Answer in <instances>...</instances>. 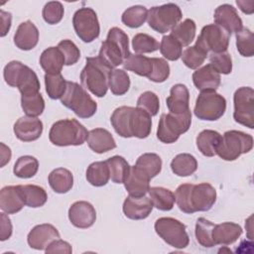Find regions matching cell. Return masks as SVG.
Masks as SVG:
<instances>
[{
    "label": "cell",
    "instance_id": "1",
    "mask_svg": "<svg viewBox=\"0 0 254 254\" xmlns=\"http://www.w3.org/2000/svg\"><path fill=\"white\" fill-rule=\"evenodd\" d=\"M113 68L98 56L86 58V64L80 72L81 85L97 97L106 95L109 74Z\"/></svg>",
    "mask_w": 254,
    "mask_h": 254
},
{
    "label": "cell",
    "instance_id": "2",
    "mask_svg": "<svg viewBox=\"0 0 254 254\" xmlns=\"http://www.w3.org/2000/svg\"><path fill=\"white\" fill-rule=\"evenodd\" d=\"M130 55L129 39L127 34L118 27L108 31L107 38L101 43L98 57L112 68L123 64Z\"/></svg>",
    "mask_w": 254,
    "mask_h": 254
},
{
    "label": "cell",
    "instance_id": "3",
    "mask_svg": "<svg viewBox=\"0 0 254 254\" xmlns=\"http://www.w3.org/2000/svg\"><path fill=\"white\" fill-rule=\"evenodd\" d=\"M88 131L76 119H62L55 122L49 132L52 144L60 147L79 146L87 139Z\"/></svg>",
    "mask_w": 254,
    "mask_h": 254
},
{
    "label": "cell",
    "instance_id": "4",
    "mask_svg": "<svg viewBox=\"0 0 254 254\" xmlns=\"http://www.w3.org/2000/svg\"><path fill=\"white\" fill-rule=\"evenodd\" d=\"M61 102L79 118L92 117L97 110L96 102L82 85L74 81H67L66 89L61 98Z\"/></svg>",
    "mask_w": 254,
    "mask_h": 254
},
{
    "label": "cell",
    "instance_id": "5",
    "mask_svg": "<svg viewBox=\"0 0 254 254\" xmlns=\"http://www.w3.org/2000/svg\"><path fill=\"white\" fill-rule=\"evenodd\" d=\"M190 124L191 112L190 109L182 114L164 113L159 121L157 138L165 144L175 143L182 134L190 129Z\"/></svg>",
    "mask_w": 254,
    "mask_h": 254
},
{
    "label": "cell",
    "instance_id": "6",
    "mask_svg": "<svg viewBox=\"0 0 254 254\" xmlns=\"http://www.w3.org/2000/svg\"><path fill=\"white\" fill-rule=\"evenodd\" d=\"M252 148L253 137L250 134L238 130H229L221 136L216 155L224 161H235L242 154L250 152Z\"/></svg>",
    "mask_w": 254,
    "mask_h": 254
},
{
    "label": "cell",
    "instance_id": "7",
    "mask_svg": "<svg viewBox=\"0 0 254 254\" xmlns=\"http://www.w3.org/2000/svg\"><path fill=\"white\" fill-rule=\"evenodd\" d=\"M156 233L170 246L184 249L190 243L186 225L173 217H161L155 221Z\"/></svg>",
    "mask_w": 254,
    "mask_h": 254
},
{
    "label": "cell",
    "instance_id": "8",
    "mask_svg": "<svg viewBox=\"0 0 254 254\" xmlns=\"http://www.w3.org/2000/svg\"><path fill=\"white\" fill-rule=\"evenodd\" d=\"M183 18L181 8L174 3L152 7L148 11V25L156 32L165 34L176 27Z\"/></svg>",
    "mask_w": 254,
    "mask_h": 254
},
{
    "label": "cell",
    "instance_id": "9",
    "mask_svg": "<svg viewBox=\"0 0 254 254\" xmlns=\"http://www.w3.org/2000/svg\"><path fill=\"white\" fill-rule=\"evenodd\" d=\"M226 99L215 91H202L198 94L193 109L194 115L200 120L215 121L224 114Z\"/></svg>",
    "mask_w": 254,
    "mask_h": 254
},
{
    "label": "cell",
    "instance_id": "10",
    "mask_svg": "<svg viewBox=\"0 0 254 254\" xmlns=\"http://www.w3.org/2000/svg\"><path fill=\"white\" fill-rule=\"evenodd\" d=\"M229 39L230 35L224 29L216 24H209L201 29L194 46L207 54L224 53L228 48Z\"/></svg>",
    "mask_w": 254,
    "mask_h": 254
},
{
    "label": "cell",
    "instance_id": "11",
    "mask_svg": "<svg viewBox=\"0 0 254 254\" xmlns=\"http://www.w3.org/2000/svg\"><path fill=\"white\" fill-rule=\"evenodd\" d=\"M72 25L76 36L84 43H91L99 36L100 26L92 8L82 7L76 10L72 17Z\"/></svg>",
    "mask_w": 254,
    "mask_h": 254
},
{
    "label": "cell",
    "instance_id": "12",
    "mask_svg": "<svg viewBox=\"0 0 254 254\" xmlns=\"http://www.w3.org/2000/svg\"><path fill=\"white\" fill-rule=\"evenodd\" d=\"M234 111L233 118L235 122L254 128V90L249 86H242L235 90L233 95Z\"/></svg>",
    "mask_w": 254,
    "mask_h": 254
},
{
    "label": "cell",
    "instance_id": "13",
    "mask_svg": "<svg viewBox=\"0 0 254 254\" xmlns=\"http://www.w3.org/2000/svg\"><path fill=\"white\" fill-rule=\"evenodd\" d=\"M190 197L193 212L207 211L216 201V190L208 183L192 185Z\"/></svg>",
    "mask_w": 254,
    "mask_h": 254
},
{
    "label": "cell",
    "instance_id": "14",
    "mask_svg": "<svg viewBox=\"0 0 254 254\" xmlns=\"http://www.w3.org/2000/svg\"><path fill=\"white\" fill-rule=\"evenodd\" d=\"M68 219L77 228H89L96 220L95 208L88 201H75L68 208Z\"/></svg>",
    "mask_w": 254,
    "mask_h": 254
},
{
    "label": "cell",
    "instance_id": "15",
    "mask_svg": "<svg viewBox=\"0 0 254 254\" xmlns=\"http://www.w3.org/2000/svg\"><path fill=\"white\" fill-rule=\"evenodd\" d=\"M60 238L58 229L50 224L43 223L36 225L28 233L27 241L31 248L36 250H46V248L56 239Z\"/></svg>",
    "mask_w": 254,
    "mask_h": 254
},
{
    "label": "cell",
    "instance_id": "16",
    "mask_svg": "<svg viewBox=\"0 0 254 254\" xmlns=\"http://www.w3.org/2000/svg\"><path fill=\"white\" fill-rule=\"evenodd\" d=\"M214 23L224 29L229 35L243 28V23L236 9L230 4L219 5L214 11Z\"/></svg>",
    "mask_w": 254,
    "mask_h": 254
},
{
    "label": "cell",
    "instance_id": "17",
    "mask_svg": "<svg viewBox=\"0 0 254 254\" xmlns=\"http://www.w3.org/2000/svg\"><path fill=\"white\" fill-rule=\"evenodd\" d=\"M16 137L23 142H32L39 139L43 133V122L37 117H20L13 127Z\"/></svg>",
    "mask_w": 254,
    "mask_h": 254
},
{
    "label": "cell",
    "instance_id": "18",
    "mask_svg": "<svg viewBox=\"0 0 254 254\" xmlns=\"http://www.w3.org/2000/svg\"><path fill=\"white\" fill-rule=\"evenodd\" d=\"M153 202L147 196H127L123 202L122 210L125 216L133 220L147 218L153 210Z\"/></svg>",
    "mask_w": 254,
    "mask_h": 254
},
{
    "label": "cell",
    "instance_id": "19",
    "mask_svg": "<svg viewBox=\"0 0 254 254\" xmlns=\"http://www.w3.org/2000/svg\"><path fill=\"white\" fill-rule=\"evenodd\" d=\"M150 178L135 165L130 166L124 187L131 196H144L150 189Z\"/></svg>",
    "mask_w": 254,
    "mask_h": 254
},
{
    "label": "cell",
    "instance_id": "20",
    "mask_svg": "<svg viewBox=\"0 0 254 254\" xmlns=\"http://www.w3.org/2000/svg\"><path fill=\"white\" fill-rule=\"evenodd\" d=\"M25 201L19 186H7L0 191V208L7 214L19 212L24 207Z\"/></svg>",
    "mask_w": 254,
    "mask_h": 254
},
{
    "label": "cell",
    "instance_id": "21",
    "mask_svg": "<svg viewBox=\"0 0 254 254\" xmlns=\"http://www.w3.org/2000/svg\"><path fill=\"white\" fill-rule=\"evenodd\" d=\"M220 74L208 64L192 73L194 86L202 91H215L220 85Z\"/></svg>",
    "mask_w": 254,
    "mask_h": 254
},
{
    "label": "cell",
    "instance_id": "22",
    "mask_svg": "<svg viewBox=\"0 0 254 254\" xmlns=\"http://www.w3.org/2000/svg\"><path fill=\"white\" fill-rule=\"evenodd\" d=\"M39 42V30L32 21L21 23L14 35V44L22 51L34 49Z\"/></svg>",
    "mask_w": 254,
    "mask_h": 254
},
{
    "label": "cell",
    "instance_id": "23",
    "mask_svg": "<svg viewBox=\"0 0 254 254\" xmlns=\"http://www.w3.org/2000/svg\"><path fill=\"white\" fill-rule=\"evenodd\" d=\"M133 111H134V107L120 106L113 111L110 117V122L115 132L123 138L133 137V134H132Z\"/></svg>",
    "mask_w": 254,
    "mask_h": 254
},
{
    "label": "cell",
    "instance_id": "24",
    "mask_svg": "<svg viewBox=\"0 0 254 254\" xmlns=\"http://www.w3.org/2000/svg\"><path fill=\"white\" fill-rule=\"evenodd\" d=\"M88 147L97 154H103L116 148V142L112 134L104 128H95L88 132Z\"/></svg>",
    "mask_w": 254,
    "mask_h": 254
},
{
    "label": "cell",
    "instance_id": "25",
    "mask_svg": "<svg viewBox=\"0 0 254 254\" xmlns=\"http://www.w3.org/2000/svg\"><path fill=\"white\" fill-rule=\"evenodd\" d=\"M190 101V92L188 87L183 83H177L172 86L170 95L166 99L168 109L171 113L182 114L188 111Z\"/></svg>",
    "mask_w": 254,
    "mask_h": 254
},
{
    "label": "cell",
    "instance_id": "26",
    "mask_svg": "<svg viewBox=\"0 0 254 254\" xmlns=\"http://www.w3.org/2000/svg\"><path fill=\"white\" fill-rule=\"evenodd\" d=\"M242 228L234 222H222L215 224L212 230L214 245H230L238 240L242 234Z\"/></svg>",
    "mask_w": 254,
    "mask_h": 254
},
{
    "label": "cell",
    "instance_id": "27",
    "mask_svg": "<svg viewBox=\"0 0 254 254\" xmlns=\"http://www.w3.org/2000/svg\"><path fill=\"white\" fill-rule=\"evenodd\" d=\"M40 64L46 73L58 74L63 69L64 58L58 47H50L41 54Z\"/></svg>",
    "mask_w": 254,
    "mask_h": 254
},
{
    "label": "cell",
    "instance_id": "28",
    "mask_svg": "<svg viewBox=\"0 0 254 254\" xmlns=\"http://www.w3.org/2000/svg\"><path fill=\"white\" fill-rule=\"evenodd\" d=\"M49 185L57 193H65L73 186V176L65 168H57L53 170L48 177Z\"/></svg>",
    "mask_w": 254,
    "mask_h": 254
},
{
    "label": "cell",
    "instance_id": "29",
    "mask_svg": "<svg viewBox=\"0 0 254 254\" xmlns=\"http://www.w3.org/2000/svg\"><path fill=\"white\" fill-rule=\"evenodd\" d=\"M221 135L214 130H203L196 137V147L198 151L205 157H213L216 155V149L220 143Z\"/></svg>",
    "mask_w": 254,
    "mask_h": 254
},
{
    "label": "cell",
    "instance_id": "30",
    "mask_svg": "<svg viewBox=\"0 0 254 254\" xmlns=\"http://www.w3.org/2000/svg\"><path fill=\"white\" fill-rule=\"evenodd\" d=\"M16 87H18L21 95L38 93L40 90V81L38 75L26 64H24V67L17 78Z\"/></svg>",
    "mask_w": 254,
    "mask_h": 254
},
{
    "label": "cell",
    "instance_id": "31",
    "mask_svg": "<svg viewBox=\"0 0 254 254\" xmlns=\"http://www.w3.org/2000/svg\"><path fill=\"white\" fill-rule=\"evenodd\" d=\"M151 115L145 110L134 107L133 121H132V134L133 137L139 139L147 138L152 130Z\"/></svg>",
    "mask_w": 254,
    "mask_h": 254
},
{
    "label": "cell",
    "instance_id": "32",
    "mask_svg": "<svg viewBox=\"0 0 254 254\" xmlns=\"http://www.w3.org/2000/svg\"><path fill=\"white\" fill-rule=\"evenodd\" d=\"M153 205L162 211L171 210L176 202L175 193L163 187H152L148 190Z\"/></svg>",
    "mask_w": 254,
    "mask_h": 254
},
{
    "label": "cell",
    "instance_id": "33",
    "mask_svg": "<svg viewBox=\"0 0 254 254\" xmlns=\"http://www.w3.org/2000/svg\"><path fill=\"white\" fill-rule=\"evenodd\" d=\"M197 169V161L194 156L182 153L177 155L171 162L172 172L179 177H189Z\"/></svg>",
    "mask_w": 254,
    "mask_h": 254
},
{
    "label": "cell",
    "instance_id": "34",
    "mask_svg": "<svg viewBox=\"0 0 254 254\" xmlns=\"http://www.w3.org/2000/svg\"><path fill=\"white\" fill-rule=\"evenodd\" d=\"M125 69L135 72L141 76H149L153 69V63L151 58L139 54H130L123 62Z\"/></svg>",
    "mask_w": 254,
    "mask_h": 254
},
{
    "label": "cell",
    "instance_id": "35",
    "mask_svg": "<svg viewBox=\"0 0 254 254\" xmlns=\"http://www.w3.org/2000/svg\"><path fill=\"white\" fill-rule=\"evenodd\" d=\"M110 179L106 161L91 163L86 170V180L93 187H103Z\"/></svg>",
    "mask_w": 254,
    "mask_h": 254
},
{
    "label": "cell",
    "instance_id": "36",
    "mask_svg": "<svg viewBox=\"0 0 254 254\" xmlns=\"http://www.w3.org/2000/svg\"><path fill=\"white\" fill-rule=\"evenodd\" d=\"M25 204L29 207H41L48 199V194L44 188L37 185H20Z\"/></svg>",
    "mask_w": 254,
    "mask_h": 254
},
{
    "label": "cell",
    "instance_id": "37",
    "mask_svg": "<svg viewBox=\"0 0 254 254\" xmlns=\"http://www.w3.org/2000/svg\"><path fill=\"white\" fill-rule=\"evenodd\" d=\"M196 26L193 20L186 19L171 30V36L175 38L182 47L189 46L195 37Z\"/></svg>",
    "mask_w": 254,
    "mask_h": 254
},
{
    "label": "cell",
    "instance_id": "38",
    "mask_svg": "<svg viewBox=\"0 0 254 254\" xmlns=\"http://www.w3.org/2000/svg\"><path fill=\"white\" fill-rule=\"evenodd\" d=\"M135 166L143 171L150 179H153L162 170V159L155 153H145L137 159Z\"/></svg>",
    "mask_w": 254,
    "mask_h": 254
},
{
    "label": "cell",
    "instance_id": "39",
    "mask_svg": "<svg viewBox=\"0 0 254 254\" xmlns=\"http://www.w3.org/2000/svg\"><path fill=\"white\" fill-rule=\"evenodd\" d=\"M38 170H39L38 160L33 156L25 155L17 159L13 168V173L18 178L30 179L37 174Z\"/></svg>",
    "mask_w": 254,
    "mask_h": 254
},
{
    "label": "cell",
    "instance_id": "40",
    "mask_svg": "<svg viewBox=\"0 0 254 254\" xmlns=\"http://www.w3.org/2000/svg\"><path fill=\"white\" fill-rule=\"evenodd\" d=\"M110 179L115 184H123L130 170L128 162L121 156H113L106 160Z\"/></svg>",
    "mask_w": 254,
    "mask_h": 254
},
{
    "label": "cell",
    "instance_id": "41",
    "mask_svg": "<svg viewBox=\"0 0 254 254\" xmlns=\"http://www.w3.org/2000/svg\"><path fill=\"white\" fill-rule=\"evenodd\" d=\"M148 17V10L142 5H135L127 8L122 16V23L129 28H139L141 27Z\"/></svg>",
    "mask_w": 254,
    "mask_h": 254
},
{
    "label": "cell",
    "instance_id": "42",
    "mask_svg": "<svg viewBox=\"0 0 254 254\" xmlns=\"http://www.w3.org/2000/svg\"><path fill=\"white\" fill-rule=\"evenodd\" d=\"M108 86L114 95L125 94L130 87V78L124 69L113 68L109 74Z\"/></svg>",
    "mask_w": 254,
    "mask_h": 254
},
{
    "label": "cell",
    "instance_id": "43",
    "mask_svg": "<svg viewBox=\"0 0 254 254\" xmlns=\"http://www.w3.org/2000/svg\"><path fill=\"white\" fill-rule=\"evenodd\" d=\"M21 106L27 116L38 117L45 110V100L40 92L21 95Z\"/></svg>",
    "mask_w": 254,
    "mask_h": 254
},
{
    "label": "cell",
    "instance_id": "44",
    "mask_svg": "<svg viewBox=\"0 0 254 254\" xmlns=\"http://www.w3.org/2000/svg\"><path fill=\"white\" fill-rule=\"evenodd\" d=\"M214 223L207 220L204 217H200L195 222L194 234L196 241L205 248H211L214 246L212 240V230L214 227Z\"/></svg>",
    "mask_w": 254,
    "mask_h": 254
},
{
    "label": "cell",
    "instance_id": "45",
    "mask_svg": "<svg viewBox=\"0 0 254 254\" xmlns=\"http://www.w3.org/2000/svg\"><path fill=\"white\" fill-rule=\"evenodd\" d=\"M45 84H46V91L50 98L52 99H61L62 96L64 94L67 81L64 77L61 74H45Z\"/></svg>",
    "mask_w": 254,
    "mask_h": 254
},
{
    "label": "cell",
    "instance_id": "46",
    "mask_svg": "<svg viewBox=\"0 0 254 254\" xmlns=\"http://www.w3.org/2000/svg\"><path fill=\"white\" fill-rule=\"evenodd\" d=\"M236 48L238 53L245 58L254 55V35L248 28H242L236 33Z\"/></svg>",
    "mask_w": 254,
    "mask_h": 254
},
{
    "label": "cell",
    "instance_id": "47",
    "mask_svg": "<svg viewBox=\"0 0 254 254\" xmlns=\"http://www.w3.org/2000/svg\"><path fill=\"white\" fill-rule=\"evenodd\" d=\"M132 48L135 53L141 55L158 51L160 48V44L155 38L151 37L150 35L139 33L136 34L132 39Z\"/></svg>",
    "mask_w": 254,
    "mask_h": 254
},
{
    "label": "cell",
    "instance_id": "48",
    "mask_svg": "<svg viewBox=\"0 0 254 254\" xmlns=\"http://www.w3.org/2000/svg\"><path fill=\"white\" fill-rule=\"evenodd\" d=\"M160 52L165 59L169 61H177L182 57L183 47L171 35L164 36L160 43Z\"/></svg>",
    "mask_w": 254,
    "mask_h": 254
},
{
    "label": "cell",
    "instance_id": "49",
    "mask_svg": "<svg viewBox=\"0 0 254 254\" xmlns=\"http://www.w3.org/2000/svg\"><path fill=\"white\" fill-rule=\"evenodd\" d=\"M208 54L197 48L196 46L187 48L182 54V61L186 66L191 69L198 68L205 59L207 58Z\"/></svg>",
    "mask_w": 254,
    "mask_h": 254
},
{
    "label": "cell",
    "instance_id": "50",
    "mask_svg": "<svg viewBox=\"0 0 254 254\" xmlns=\"http://www.w3.org/2000/svg\"><path fill=\"white\" fill-rule=\"evenodd\" d=\"M64 9L61 2L59 1H51L48 2L43 8V18L45 22L50 25H56L60 23L64 17Z\"/></svg>",
    "mask_w": 254,
    "mask_h": 254
},
{
    "label": "cell",
    "instance_id": "51",
    "mask_svg": "<svg viewBox=\"0 0 254 254\" xmlns=\"http://www.w3.org/2000/svg\"><path fill=\"white\" fill-rule=\"evenodd\" d=\"M137 107L145 110L151 116L157 115L160 108V100L158 95L153 91L143 92L137 100Z\"/></svg>",
    "mask_w": 254,
    "mask_h": 254
},
{
    "label": "cell",
    "instance_id": "52",
    "mask_svg": "<svg viewBox=\"0 0 254 254\" xmlns=\"http://www.w3.org/2000/svg\"><path fill=\"white\" fill-rule=\"evenodd\" d=\"M153 63V69L148 78L151 81L160 83L168 79L170 75V65L165 59L151 58Z\"/></svg>",
    "mask_w": 254,
    "mask_h": 254
},
{
    "label": "cell",
    "instance_id": "53",
    "mask_svg": "<svg viewBox=\"0 0 254 254\" xmlns=\"http://www.w3.org/2000/svg\"><path fill=\"white\" fill-rule=\"evenodd\" d=\"M209 64L219 74H229L232 71V60L227 52L211 54L209 57Z\"/></svg>",
    "mask_w": 254,
    "mask_h": 254
},
{
    "label": "cell",
    "instance_id": "54",
    "mask_svg": "<svg viewBox=\"0 0 254 254\" xmlns=\"http://www.w3.org/2000/svg\"><path fill=\"white\" fill-rule=\"evenodd\" d=\"M192 184H182L180 185L175 191V199L180 208L185 213H193V210L190 205V192Z\"/></svg>",
    "mask_w": 254,
    "mask_h": 254
},
{
    "label": "cell",
    "instance_id": "55",
    "mask_svg": "<svg viewBox=\"0 0 254 254\" xmlns=\"http://www.w3.org/2000/svg\"><path fill=\"white\" fill-rule=\"evenodd\" d=\"M58 48L64 58L65 65H72L78 62L80 58V51L72 41L63 40L58 44Z\"/></svg>",
    "mask_w": 254,
    "mask_h": 254
},
{
    "label": "cell",
    "instance_id": "56",
    "mask_svg": "<svg viewBox=\"0 0 254 254\" xmlns=\"http://www.w3.org/2000/svg\"><path fill=\"white\" fill-rule=\"evenodd\" d=\"M46 253H66L70 254L72 252V248L70 244L66 241H64L62 239H56L54 240L47 248Z\"/></svg>",
    "mask_w": 254,
    "mask_h": 254
},
{
    "label": "cell",
    "instance_id": "57",
    "mask_svg": "<svg viewBox=\"0 0 254 254\" xmlns=\"http://www.w3.org/2000/svg\"><path fill=\"white\" fill-rule=\"evenodd\" d=\"M0 219H1L0 240L5 241V240L9 239L12 235V231H13L12 222H11V219L9 218V216L4 211L0 214Z\"/></svg>",
    "mask_w": 254,
    "mask_h": 254
},
{
    "label": "cell",
    "instance_id": "58",
    "mask_svg": "<svg viewBox=\"0 0 254 254\" xmlns=\"http://www.w3.org/2000/svg\"><path fill=\"white\" fill-rule=\"evenodd\" d=\"M0 17H1V37L6 36V34L9 32L11 27V21H12V14L9 12H5L3 10H0Z\"/></svg>",
    "mask_w": 254,
    "mask_h": 254
},
{
    "label": "cell",
    "instance_id": "59",
    "mask_svg": "<svg viewBox=\"0 0 254 254\" xmlns=\"http://www.w3.org/2000/svg\"><path fill=\"white\" fill-rule=\"evenodd\" d=\"M1 163H0V167H4L7 163H9L12 153H11V149L6 146L4 143H1Z\"/></svg>",
    "mask_w": 254,
    "mask_h": 254
},
{
    "label": "cell",
    "instance_id": "60",
    "mask_svg": "<svg viewBox=\"0 0 254 254\" xmlns=\"http://www.w3.org/2000/svg\"><path fill=\"white\" fill-rule=\"evenodd\" d=\"M237 6L239 7V9L245 13V14H252L254 11V1L250 0V1H241V0H237L236 1Z\"/></svg>",
    "mask_w": 254,
    "mask_h": 254
}]
</instances>
